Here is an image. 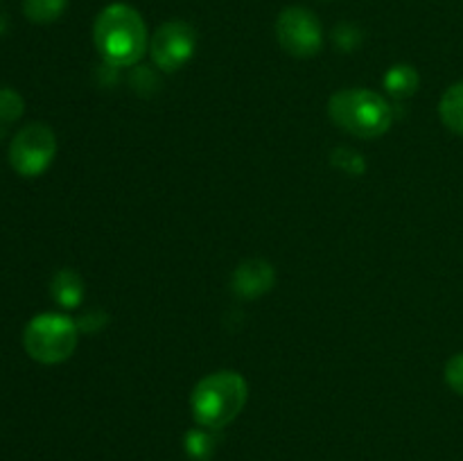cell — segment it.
Returning a JSON list of instances; mask_svg holds the SVG:
<instances>
[{
	"label": "cell",
	"instance_id": "1",
	"mask_svg": "<svg viewBox=\"0 0 463 461\" xmlns=\"http://www.w3.org/2000/svg\"><path fill=\"white\" fill-rule=\"evenodd\" d=\"M93 41L109 68H129L147 50V25L131 5L113 3L95 18Z\"/></svg>",
	"mask_w": 463,
	"mask_h": 461
},
{
	"label": "cell",
	"instance_id": "2",
	"mask_svg": "<svg viewBox=\"0 0 463 461\" xmlns=\"http://www.w3.org/2000/svg\"><path fill=\"white\" fill-rule=\"evenodd\" d=\"M247 380L238 371H215L199 380L190 396L193 416L202 428L222 429L247 405Z\"/></svg>",
	"mask_w": 463,
	"mask_h": 461
},
{
	"label": "cell",
	"instance_id": "3",
	"mask_svg": "<svg viewBox=\"0 0 463 461\" xmlns=\"http://www.w3.org/2000/svg\"><path fill=\"white\" fill-rule=\"evenodd\" d=\"M328 116L339 129L357 138H380L393 125V108L383 95L366 89L339 90L330 98Z\"/></svg>",
	"mask_w": 463,
	"mask_h": 461
},
{
	"label": "cell",
	"instance_id": "4",
	"mask_svg": "<svg viewBox=\"0 0 463 461\" xmlns=\"http://www.w3.org/2000/svg\"><path fill=\"white\" fill-rule=\"evenodd\" d=\"M80 325L63 315L45 312L34 316L23 333L27 355L41 364H61L75 353Z\"/></svg>",
	"mask_w": 463,
	"mask_h": 461
},
{
	"label": "cell",
	"instance_id": "5",
	"mask_svg": "<svg viewBox=\"0 0 463 461\" xmlns=\"http://www.w3.org/2000/svg\"><path fill=\"white\" fill-rule=\"evenodd\" d=\"M57 154V136L43 122L25 125L9 145V163L25 179L43 174Z\"/></svg>",
	"mask_w": 463,
	"mask_h": 461
},
{
	"label": "cell",
	"instance_id": "6",
	"mask_svg": "<svg viewBox=\"0 0 463 461\" xmlns=\"http://www.w3.org/2000/svg\"><path fill=\"white\" fill-rule=\"evenodd\" d=\"M276 36H279L280 48L298 59L315 57L324 43L319 18L306 7L283 9L276 21Z\"/></svg>",
	"mask_w": 463,
	"mask_h": 461
},
{
	"label": "cell",
	"instance_id": "7",
	"mask_svg": "<svg viewBox=\"0 0 463 461\" xmlns=\"http://www.w3.org/2000/svg\"><path fill=\"white\" fill-rule=\"evenodd\" d=\"M197 48V32L185 21H167L154 32L152 59L163 72H175L190 61Z\"/></svg>",
	"mask_w": 463,
	"mask_h": 461
},
{
	"label": "cell",
	"instance_id": "8",
	"mask_svg": "<svg viewBox=\"0 0 463 461\" xmlns=\"http://www.w3.org/2000/svg\"><path fill=\"white\" fill-rule=\"evenodd\" d=\"M276 283L274 267L267 260H244L231 278V287L240 298H260Z\"/></svg>",
	"mask_w": 463,
	"mask_h": 461
},
{
	"label": "cell",
	"instance_id": "9",
	"mask_svg": "<svg viewBox=\"0 0 463 461\" xmlns=\"http://www.w3.org/2000/svg\"><path fill=\"white\" fill-rule=\"evenodd\" d=\"M50 294H52V298L59 306L72 310L84 298V280L72 269H61L54 274L52 283H50Z\"/></svg>",
	"mask_w": 463,
	"mask_h": 461
},
{
	"label": "cell",
	"instance_id": "10",
	"mask_svg": "<svg viewBox=\"0 0 463 461\" xmlns=\"http://www.w3.org/2000/svg\"><path fill=\"white\" fill-rule=\"evenodd\" d=\"M419 84H420L419 72H416V68L410 66V63H398V66H392L387 75H384V89H387V93L392 95V98H398V99L414 95L416 90H419Z\"/></svg>",
	"mask_w": 463,
	"mask_h": 461
},
{
	"label": "cell",
	"instance_id": "11",
	"mask_svg": "<svg viewBox=\"0 0 463 461\" xmlns=\"http://www.w3.org/2000/svg\"><path fill=\"white\" fill-rule=\"evenodd\" d=\"M439 116L448 129L463 136V81H457L443 93L439 102Z\"/></svg>",
	"mask_w": 463,
	"mask_h": 461
},
{
	"label": "cell",
	"instance_id": "12",
	"mask_svg": "<svg viewBox=\"0 0 463 461\" xmlns=\"http://www.w3.org/2000/svg\"><path fill=\"white\" fill-rule=\"evenodd\" d=\"M68 0H23V14L36 25L54 23L66 12Z\"/></svg>",
	"mask_w": 463,
	"mask_h": 461
},
{
	"label": "cell",
	"instance_id": "13",
	"mask_svg": "<svg viewBox=\"0 0 463 461\" xmlns=\"http://www.w3.org/2000/svg\"><path fill=\"white\" fill-rule=\"evenodd\" d=\"M213 450H215V441L208 432L203 429H190L185 434V452L193 461H208L211 459Z\"/></svg>",
	"mask_w": 463,
	"mask_h": 461
},
{
	"label": "cell",
	"instance_id": "14",
	"mask_svg": "<svg viewBox=\"0 0 463 461\" xmlns=\"http://www.w3.org/2000/svg\"><path fill=\"white\" fill-rule=\"evenodd\" d=\"M25 111V102L14 89L3 86L0 89V125H12Z\"/></svg>",
	"mask_w": 463,
	"mask_h": 461
},
{
	"label": "cell",
	"instance_id": "15",
	"mask_svg": "<svg viewBox=\"0 0 463 461\" xmlns=\"http://www.w3.org/2000/svg\"><path fill=\"white\" fill-rule=\"evenodd\" d=\"M330 163H333L337 170L346 172L351 176H360L364 174L366 165H364V156L357 154L355 149H348V147H339L330 154Z\"/></svg>",
	"mask_w": 463,
	"mask_h": 461
},
{
	"label": "cell",
	"instance_id": "16",
	"mask_svg": "<svg viewBox=\"0 0 463 461\" xmlns=\"http://www.w3.org/2000/svg\"><path fill=\"white\" fill-rule=\"evenodd\" d=\"M333 36H335V43H337V48H342L344 52H351V50L355 48L362 39L360 30H357L355 25H351V23H342V25L335 27Z\"/></svg>",
	"mask_w": 463,
	"mask_h": 461
},
{
	"label": "cell",
	"instance_id": "17",
	"mask_svg": "<svg viewBox=\"0 0 463 461\" xmlns=\"http://www.w3.org/2000/svg\"><path fill=\"white\" fill-rule=\"evenodd\" d=\"M446 382L452 391L463 396V353L450 357V362L446 364Z\"/></svg>",
	"mask_w": 463,
	"mask_h": 461
},
{
	"label": "cell",
	"instance_id": "18",
	"mask_svg": "<svg viewBox=\"0 0 463 461\" xmlns=\"http://www.w3.org/2000/svg\"><path fill=\"white\" fill-rule=\"evenodd\" d=\"M7 27H9V14H7V9H5L3 0H0V34H5V32H7Z\"/></svg>",
	"mask_w": 463,
	"mask_h": 461
}]
</instances>
